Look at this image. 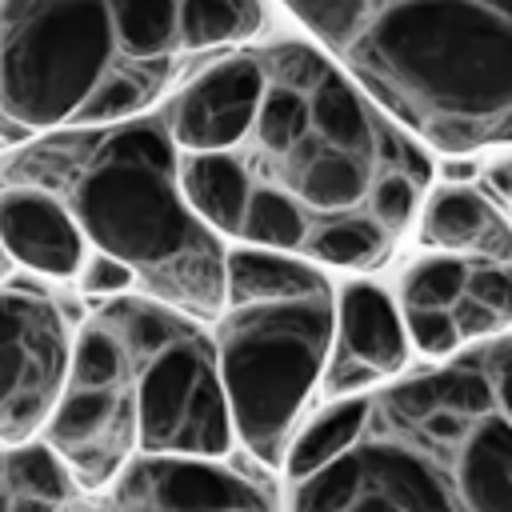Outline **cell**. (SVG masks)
I'll list each match as a JSON object with an SVG mask.
<instances>
[{
  "instance_id": "cell-21",
  "label": "cell",
  "mask_w": 512,
  "mask_h": 512,
  "mask_svg": "<svg viewBox=\"0 0 512 512\" xmlns=\"http://www.w3.org/2000/svg\"><path fill=\"white\" fill-rule=\"evenodd\" d=\"M484 184L500 196V200H512V156H504V160H496L488 172H484Z\"/></svg>"
},
{
  "instance_id": "cell-4",
  "label": "cell",
  "mask_w": 512,
  "mask_h": 512,
  "mask_svg": "<svg viewBox=\"0 0 512 512\" xmlns=\"http://www.w3.org/2000/svg\"><path fill=\"white\" fill-rule=\"evenodd\" d=\"M280 4L424 144H512V0Z\"/></svg>"
},
{
  "instance_id": "cell-17",
  "label": "cell",
  "mask_w": 512,
  "mask_h": 512,
  "mask_svg": "<svg viewBox=\"0 0 512 512\" xmlns=\"http://www.w3.org/2000/svg\"><path fill=\"white\" fill-rule=\"evenodd\" d=\"M76 288L88 292V296H96V300H104V296H116V292H132L136 288V272L124 260L88 248L84 264L76 272Z\"/></svg>"
},
{
  "instance_id": "cell-2",
  "label": "cell",
  "mask_w": 512,
  "mask_h": 512,
  "mask_svg": "<svg viewBox=\"0 0 512 512\" xmlns=\"http://www.w3.org/2000/svg\"><path fill=\"white\" fill-rule=\"evenodd\" d=\"M0 184L56 192L88 248L124 260L136 288L200 320L224 308L228 240L196 212L164 104L128 120L60 128L0 156Z\"/></svg>"
},
{
  "instance_id": "cell-10",
  "label": "cell",
  "mask_w": 512,
  "mask_h": 512,
  "mask_svg": "<svg viewBox=\"0 0 512 512\" xmlns=\"http://www.w3.org/2000/svg\"><path fill=\"white\" fill-rule=\"evenodd\" d=\"M104 500L116 508H276L284 488L272 468H236L228 456L136 452Z\"/></svg>"
},
{
  "instance_id": "cell-9",
  "label": "cell",
  "mask_w": 512,
  "mask_h": 512,
  "mask_svg": "<svg viewBox=\"0 0 512 512\" xmlns=\"http://www.w3.org/2000/svg\"><path fill=\"white\" fill-rule=\"evenodd\" d=\"M76 356V332L60 296L36 272L0 280V440H32L48 428Z\"/></svg>"
},
{
  "instance_id": "cell-5",
  "label": "cell",
  "mask_w": 512,
  "mask_h": 512,
  "mask_svg": "<svg viewBox=\"0 0 512 512\" xmlns=\"http://www.w3.org/2000/svg\"><path fill=\"white\" fill-rule=\"evenodd\" d=\"M208 56L192 0H0V144L152 112Z\"/></svg>"
},
{
  "instance_id": "cell-16",
  "label": "cell",
  "mask_w": 512,
  "mask_h": 512,
  "mask_svg": "<svg viewBox=\"0 0 512 512\" xmlns=\"http://www.w3.org/2000/svg\"><path fill=\"white\" fill-rule=\"evenodd\" d=\"M404 324H408L416 352H424L432 360H448L464 344L452 308H404Z\"/></svg>"
},
{
  "instance_id": "cell-19",
  "label": "cell",
  "mask_w": 512,
  "mask_h": 512,
  "mask_svg": "<svg viewBox=\"0 0 512 512\" xmlns=\"http://www.w3.org/2000/svg\"><path fill=\"white\" fill-rule=\"evenodd\" d=\"M476 360H480L484 376L492 380V392H496L500 408L512 416V328L496 332L484 348H476Z\"/></svg>"
},
{
  "instance_id": "cell-3",
  "label": "cell",
  "mask_w": 512,
  "mask_h": 512,
  "mask_svg": "<svg viewBox=\"0 0 512 512\" xmlns=\"http://www.w3.org/2000/svg\"><path fill=\"white\" fill-rule=\"evenodd\" d=\"M352 404L344 448L284 480L288 508H512V416L476 356L352 392Z\"/></svg>"
},
{
  "instance_id": "cell-14",
  "label": "cell",
  "mask_w": 512,
  "mask_h": 512,
  "mask_svg": "<svg viewBox=\"0 0 512 512\" xmlns=\"http://www.w3.org/2000/svg\"><path fill=\"white\" fill-rule=\"evenodd\" d=\"M80 484L64 456L44 440H0V512L64 508L80 500Z\"/></svg>"
},
{
  "instance_id": "cell-1",
  "label": "cell",
  "mask_w": 512,
  "mask_h": 512,
  "mask_svg": "<svg viewBox=\"0 0 512 512\" xmlns=\"http://www.w3.org/2000/svg\"><path fill=\"white\" fill-rule=\"evenodd\" d=\"M164 112L184 192L228 244L372 272L420 220L424 140L316 40L216 52Z\"/></svg>"
},
{
  "instance_id": "cell-22",
  "label": "cell",
  "mask_w": 512,
  "mask_h": 512,
  "mask_svg": "<svg viewBox=\"0 0 512 512\" xmlns=\"http://www.w3.org/2000/svg\"><path fill=\"white\" fill-rule=\"evenodd\" d=\"M476 172H480L476 160H464V164H460V160H448V164H444V176H448L452 184H468Z\"/></svg>"
},
{
  "instance_id": "cell-15",
  "label": "cell",
  "mask_w": 512,
  "mask_h": 512,
  "mask_svg": "<svg viewBox=\"0 0 512 512\" xmlns=\"http://www.w3.org/2000/svg\"><path fill=\"white\" fill-rule=\"evenodd\" d=\"M472 260L476 256H460V252L420 256L400 276V308H452L456 296L468 288Z\"/></svg>"
},
{
  "instance_id": "cell-13",
  "label": "cell",
  "mask_w": 512,
  "mask_h": 512,
  "mask_svg": "<svg viewBox=\"0 0 512 512\" xmlns=\"http://www.w3.org/2000/svg\"><path fill=\"white\" fill-rule=\"evenodd\" d=\"M420 244L480 260H512V224L472 184H444L420 204Z\"/></svg>"
},
{
  "instance_id": "cell-18",
  "label": "cell",
  "mask_w": 512,
  "mask_h": 512,
  "mask_svg": "<svg viewBox=\"0 0 512 512\" xmlns=\"http://www.w3.org/2000/svg\"><path fill=\"white\" fill-rule=\"evenodd\" d=\"M468 292L480 296L484 304H492L504 324L512 328V260H472L468 272Z\"/></svg>"
},
{
  "instance_id": "cell-8",
  "label": "cell",
  "mask_w": 512,
  "mask_h": 512,
  "mask_svg": "<svg viewBox=\"0 0 512 512\" xmlns=\"http://www.w3.org/2000/svg\"><path fill=\"white\" fill-rule=\"evenodd\" d=\"M84 492H104L140 452V400L124 336L92 308L76 328L64 396L40 432Z\"/></svg>"
},
{
  "instance_id": "cell-20",
  "label": "cell",
  "mask_w": 512,
  "mask_h": 512,
  "mask_svg": "<svg viewBox=\"0 0 512 512\" xmlns=\"http://www.w3.org/2000/svg\"><path fill=\"white\" fill-rule=\"evenodd\" d=\"M452 316H456V328H460V336H464V340H492L496 332H504V328H508V324H504V316H500L492 304H484L480 296H472L468 288L456 296Z\"/></svg>"
},
{
  "instance_id": "cell-7",
  "label": "cell",
  "mask_w": 512,
  "mask_h": 512,
  "mask_svg": "<svg viewBox=\"0 0 512 512\" xmlns=\"http://www.w3.org/2000/svg\"><path fill=\"white\" fill-rule=\"evenodd\" d=\"M96 312L124 336L140 400V452L232 456L236 420L212 328L140 288L96 300Z\"/></svg>"
},
{
  "instance_id": "cell-11",
  "label": "cell",
  "mask_w": 512,
  "mask_h": 512,
  "mask_svg": "<svg viewBox=\"0 0 512 512\" xmlns=\"http://www.w3.org/2000/svg\"><path fill=\"white\" fill-rule=\"evenodd\" d=\"M408 348L412 336L404 308H396V300L376 280L352 276L336 292V332L320 376V400L376 388L408 364Z\"/></svg>"
},
{
  "instance_id": "cell-6",
  "label": "cell",
  "mask_w": 512,
  "mask_h": 512,
  "mask_svg": "<svg viewBox=\"0 0 512 512\" xmlns=\"http://www.w3.org/2000/svg\"><path fill=\"white\" fill-rule=\"evenodd\" d=\"M336 288L324 264L264 248L228 244L224 308L212 320L220 372L240 448L280 472L332 352Z\"/></svg>"
},
{
  "instance_id": "cell-12",
  "label": "cell",
  "mask_w": 512,
  "mask_h": 512,
  "mask_svg": "<svg viewBox=\"0 0 512 512\" xmlns=\"http://www.w3.org/2000/svg\"><path fill=\"white\" fill-rule=\"evenodd\" d=\"M0 244L20 268L68 284H76L88 256V236L72 208L40 184H0Z\"/></svg>"
}]
</instances>
